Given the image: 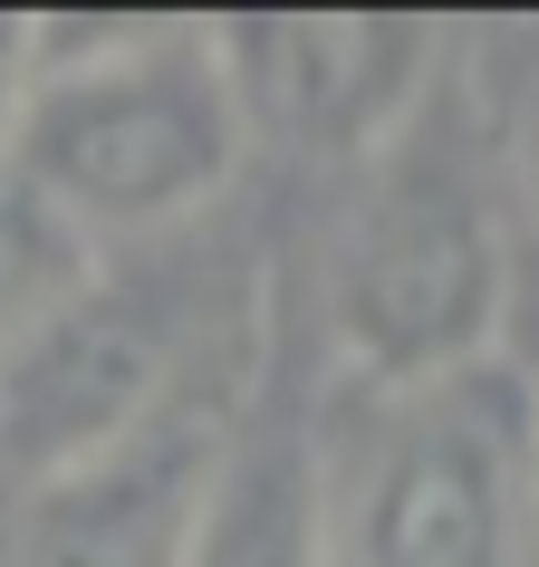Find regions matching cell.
Listing matches in <instances>:
<instances>
[{"label": "cell", "instance_id": "obj_3", "mask_svg": "<svg viewBox=\"0 0 539 567\" xmlns=\"http://www.w3.org/2000/svg\"><path fill=\"white\" fill-rule=\"evenodd\" d=\"M539 548V385L472 365L366 394L328 452V567H530Z\"/></svg>", "mask_w": 539, "mask_h": 567}, {"label": "cell", "instance_id": "obj_1", "mask_svg": "<svg viewBox=\"0 0 539 567\" xmlns=\"http://www.w3.org/2000/svg\"><path fill=\"white\" fill-rule=\"evenodd\" d=\"M510 231L491 203L481 106L434 87L376 164H357L328 240V347L357 394H415L501 357Z\"/></svg>", "mask_w": 539, "mask_h": 567}, {"label": "cell", "instance_id": "obj_7", "mask_svg": "<svg viewBox=\"0 0 539 567\" xmlns=\"http://www.w3.org/2000/svg\"><path fill=\"white\" fill-rule=\"evenodd\" d=\"M174 567H328V443L279 414L222 433Z\"/></svg>", "mask_w": 539, "mask_h": 567}, {"label": "cell", "instance_id": "obj_4", "mask_svg": "<svg viewBox=\"0 0 539 567\" xmlns=\"http://www.w3.org/2000/svg\"><path fill=\"white\" fill-rule=\"evenodd\" d=\"M222 68L251 135H279L289 154L376 164L444 87L452 39L434 20H232Z\"/></svg>", "mask_w": 539, "mask_h": 567}, {"label": "cell", "instance_id": "obj_10", "mask_svg": "<svg viewBox=\"0 0 539 567\" xmlns=\"http://www.w3.org/2000/svg\"><path fill=\"white\" fill-rule=\"evenodd\" d=\"M30 78H39V20H0V154H10V135H20Z\"/></svg>", "mask_w": 539, "mask_h": 567}, {"label": "cell", "instance_id": "obj_5", "mask_svg": "<svg viewBox=\"0 0 539 567\" xmlns=\"http://www.w3.org/2000/svg\"><path fill=\"white\" fill-rule=\"evenodd\" d=\"M164 375H174L164 308L96 269L49 328H30L0 357V452L30 481L78 472L164 423Z\"/></svg>", "mask_w": 539, "mask_h": 567}, {"label": "cell", "instance_id": "obj_8", "mask_svg": "<svg viewBox=\"0 0 539 567\" xmlns=\"http://www.w3.org/2000/svg\"><path fill=\"white\" fill-rule=\"evenodd\" d=\"M88 279H96V240L59 221V203L0 154V357L30 328H49Z\"/></svg>", "mask_w": 539, "mask_h": 567}, {"label": "cell", "instance_id": "obj_9", "mask_svg": "<svg viewBox=\"0 0 539 567\" xmlns=\"http://www.w3.org/2000/svg\"><path fill=\"white\" fill-rule=\"evenodd\" d=\"M491 96H481V135H491V164H510V183L539 203V30H501L491 49Z\"/></svg>", "mask_w": 539, "mask_h": 567}, {"label": "cell", "instance_id": "obj_2", "mask_svg": "<svg viewBox=\"0 0 539 567\" xmlns=\"http://www.w3.org/2000/svg\"><path fill=\"white\" fill-rule=\"evenodd\" d=\"M241 96L212 20H96L39 30V78L10 135V164L59 203V221L106 250L174 231L241 174Z\"/></svg>", "mask_w": 539, "mask_h": 567}, {"label": "cell", "instance_id": "obj_6", "mask_svg": "<svg viewBox=\"0 0 539 567\" xmlns=\"http://www.w3.org/2000/svg\"><path fill=\"white\" fill-rule=\"evenodd\" d=\"M212 443L222 433L203 423H154L78 472L30 481V501L0 529V567H174Z\"/></svg>", "mask_w": 539, "mask_h": 567}]
</instances>
